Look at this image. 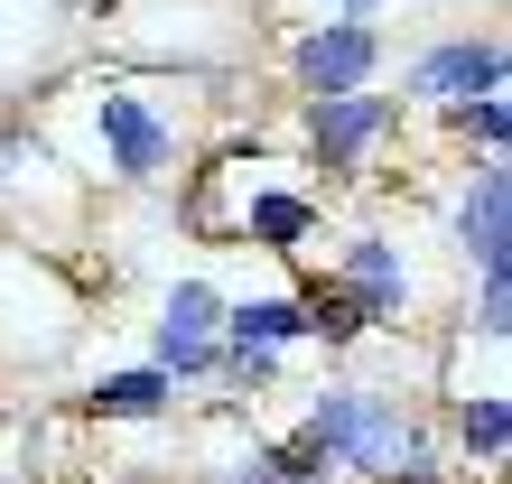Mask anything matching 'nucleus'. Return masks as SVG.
Listing matches in <instances>:
<instances>
[{"mask_svg": "<svg viewBox=\"0 0 512 484\" xmlns=\"http://www.w3.org/2000/svg\"><path fill=\"white\" fill-rule=\"evenodd\" d=\"M196 233H224V242H261V252H308L317 224H326V196L317 177L280 159L270 140H224L215 159L196 168V205H187Z\"/></svg>", "mask_w": 512, "mask_h": 484, "instance_id": "obj_1", "label": "nucleus"}, {"mask_svg": "<svg viewBox=\"0 0 512 484\" xmlns=\"http://www.w3.org/2000/svg\"><path fill=\"white\" fill-rule=\"evenodd\" d=\"M187 149H196V131L159 94H140V84H122V75L84 84V159H94L103 177H122V187H159Z\"/></svg>", "mask_w": 512, "mask_h": 484, "instance_id": "obj_2", "label": "nucleus"}, {"mask_svg": "<svg viewBox=\"0 0 512 484\" xmlns=\"http://www.w3.org/2000/svg\"><path fill=\"white\" fill-rule=\"evenodd\" d=\"M298 429L317 438V457L326 466H345V475H373V484H401V475H429L419 457H429V438H419V419L401 401H382V391H354V382H326L308 419Z\"/></svg>", "mask_w": 512, "mask_h": 484, "instance_id": "obj_3", "label": "nucleus"}, {"mask_svg": "<svg viewBox=\"0 0 512 484\" xmlns=\"http://www.w3.org/2000/svg\"><path fill=\"white\" fill-rule=\"evenodd\" d=\"M391 140H401V103H391V94H336V103L298 112V168H317V177L373 168Z\"/></svg>", "mask_w": 512, "mask_h": 484, "instance_id": "obj_4", "label": "nucleus"}, {"mask_svg": "<svg viewBox=\"0 0 512 484\" xmlns=\"http://www.w3.org/2000/svg\"><path fill=\"white\" fill-rule=\"evenodd\" d=\"M224 363V289L215 280H177L159 298V336H149V373L168 382H205Z\"/></svg>", "mask_w": 512, "mask_h": 484, "instance_id": "obj_5", "label": "nucleus"}, {"mask_svg": "<svg viewBox=\"0 0 512 484\" xmlns=\"http://www.w3.org/2000/svg\"><path fill=\"white\" fill-rule=\"evenodd\" d=\"M326 280H336V298L364 326H401L410 308H419V270H410V252L391 233H354L336 261H326Z\"/></svg>", "mask_w": 512, "mask_h": 484, "instance_id": "obj_6", "label": "nucleus"}, {"mask_svg": "<svg viewBox=\"0 0 512 484\" xmlns=\"http://www.w3.org/2000/svg\"><path fill=\"white\" fill-rule=\"evenodd\" d=\"M457 242H466V270H475V298H512V177H503V159L466 168Z\"/></svg>", "mask_w": 512, "mask_h": 484, "instance_id": "obj_7", "label": "nucleus"}, {"mask_svg": "<svg viewBox=\"0 0 512 484\" xmlns=\"http://www.w3.org/2000/svg\"><path fill=\"white\" fill-rule=\"evenodd\" d=\"M382 75V28H345V19H317L289 38V84L308 103H336V94H373Z\"/></svg>", "mask_w": 512, "mask_h": 484, "instance_id": "obj_8", "label": "nucleus"}, {"mask_svg": "<svg viewBox=\"0 0 512 484\" xmlns=\"http://www.w3.org/2000/svg\"><path fill=\"white\" fill-rule=\"evenodd\" d=\"M503 38H438V47H419L410 56V94L419 103H485V94H503Z\"/></svg>", "mask_w": 512, "mask_h": 484, "instance_id": "obj_9", "label": "nucleus"}, {"mask_svg": "<svg viewBox=\"0 0 512 484\" xmlns=\"http://www.w3.org/2000/svg\"><path fill=\"white\" fill-rule=\"evenodd\" d=\"M168 410H177V382L149 373V363H122V373H103L84 391V419H103V429H159Z\"/></svg>", "mask_w": 512, "mask_h": 484, "instance_id": "obj_10", "label": "nucleus"}, {"mask_svg": "<svg viewBox=\"0 0 512 484\" xmlns=\"http://www.w3.org/2000/svg\"><path fill=\"white\" fill-rule=\"evenodd\" d=\"M298 345H308V317H298V298H289V289H270V298H243V308H224V354L289 363Z\"/></svg>", "mask_w": 512, "mask_h": 484, "instance_id": "obj_11", "label": "nucleus"}, {"mask_svg": "<svg viewBox=\"0 0 512 484\" xmlns=\"http://www.w3.org/2000/svg\"><path fill=\"white\" fill-rule=\"evenodd\" d=\"M503 447H512V401H503V382L457 391V457H466L475 475H503Z\"/></svg>", "mask_w": 512, "mask_h": 484, "instance_id": "obj_12", "label": "nucleus"}, {"mask_svg": "<svg viewBox=\"0 0 512 484\" xmlns=\"http://www.w3.org/2000/svg\"><path fill=\"white\" fill-rule=\"evenodd\" d=\"M326 475H336V466L317 457V438H308V429H289L280 447H252V457L233 466L224 484H326Z\"/></svg>", "mask_w": 512, "mask_h": 484, "instance_id": "obj_13", "label": "nucleus"}, {"mask_svg": "<svg viewBox=\"0 0 512 484\" xmlns=\"http://www.w3.org/2000/svg\"><path fill=\"white\" fill-rule=\"evenodd\" d=\"M447 140L466 149V168H475V159H503V140H512V103H503V94L457 103V112H447Z\"/></svg>", "mask_w": 512, "mask_h": 484, "instance_id": "obj_14", "label": "nucleus"}, {"mask_svg": "<svg viewBox=\"0 0 512 484\" xmlns=\"http://www.w3.org/2000/svg\"><path fill=\"white\" fill-rule=\"evenodd\" d=\"M28 159H38V131H28V121H10V112H0V168H28Z\"/></svg>", "mask_w": 512, "mask_h": 484, "instance_id": "obj_15", "label": "nucleus"}, {"mask_svg": "<svg viewBox=\"0 0 512 484\" xmlns=\"http://www.w3.org/2000/svg\"><path fill=\"white\" fill-rule=\"evenodd\" d=\"M391 0H317V19H345V28H373Z\"/></svg>", "mask_w": 512, "mask_h": 484, "instance_id": "obj_16", "label": "nucleus"}]
</instances>
